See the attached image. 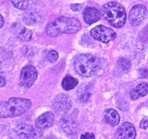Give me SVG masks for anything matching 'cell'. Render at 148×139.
<instances>
[{"mask_svg": "<svg viewBox=\"0 0 148 139\" xmlns=\"http://www.w3.org/2000/svg\"><path fill=\"white\" fill-rule=\"evenodd\" d=\"M11 3L16 8L25 10L32 6L33 0H11Z\"/></svg>", "mask_w": 148, "mask_h": 139, "instance_id": "18", "label": "cell"}, {"mask_svg": "<svg viewBox=\"0 0 148 139\" xmlns=\"http://www.w3.org/2000/svg\"><path fill=\"white\" fill-rule=\"evenodd\" d=\"M83 18L86 24H92L98 21L100 18V11L96 8L88 7L83 12Z\"/></svg>", "mask_w": 148, "mask_h": 139, "instance_id": "14", "label": "cell"}, {"mask_svg": "<svg viewBox=\"0 0 148 139\" xmlns=\"http://www.w3.org/2000/svg\"><path fill=\"white\" fill-rule=\"evenodd\" d=\"M80 139H95V137L92 133H85L82 135Z\"/></svg>", "mask_w": 148, "mask_h": 139, "instance_id": "25", "label": "cell"}, {"mask_svg": "<svg viewBox=\"0 0 148 139\" xmlns=\"http://www.w3.org/2000/svg\"><path fill=\"white\" fill-rule=\"evenodd\" d=\"M54 122V115L50 112H46L41 115L35 121V126L40 130H45L50 127Z\"/></svg>", "mask_w": 148, "mask_h": 139, "instance_id": "11", "label": "cell"}, {"mask_svg": "<svg viewBox=\"0 0 148 139\" xmlns=\"http://www.w3.org/2000/svg\"><path fill=\"white\" fill-rule=\"evenodd\" d=\"M15 132L17 136L24 139H38L42 135V130L25 123L16 126Z\"/></svg>", "mask_w": 148, "mask_h": 139, "instance_id": "6", "label": "cell"}, {"mask_svg": "<svg viewBox=\"0 0 148 139\" xmlns=\"http://www.w3.org/2000/svg\"><path fill=\"white\" fill-rule=\"evenodd\" d=\"M100 14L110 25L121 28L126 21V13L123 6L116 2H109L103 6Z\"/></svg>", "mask_w": 148, "mask_h": 139, "instance_id": "3", "label": "cell"}, {"mask_svg": "<svg viewBox=\"0 0 148 139\" xmlns=\"http://www.w3.org/2000/svg\"><path fill=\"white\" fill-rule=\"evenodd\" d=\"M148 94V84L146 83H141L134 88L131 92L130 96L132 100H136L141 97H143Z\"/></svg>", "mask_w": 148, "mask_h": 139, "instance_id": "15", "label": "cell"}, {"mask_svg": "<svg viewBox=\"0 0 148 139\" xmlns=\"http://www.w3.org/2000/svg\"><path fill=\"white\" fill-rule=\"evenodd\" d=\"M5 83H6V81H5V78L0 75V87L4 86L5 85Z\"/></svg>", "mask_w": 148, "mask_h": 139, "instance_id": "27", "label": "cell"}, {"mask_svg": "<svg viewBox=\"0 0 148 139\" xmlns=\"http://www.w3.org/2000/svg\"><path fill=\"white\" fill-rule=\"evenodd\" d=\"M13 32H14V35L19 40L22 42H25V41H30L32 38V32L27 29V28L24 27L19 24H14L13 25Z\"/></svg>", "mask_w": 148, "mask_h": 139, "instance_id": "12", "label": "cell"}, {"mask_svg": "<svg viewBox=\"0 0 148 139\" xmlns=\"http://www.w3.org/2000/svg\"><path fill=\"white\" fill-rule=\"evenodd\" d=\"M140 76L143 78H147L148 76V70L147 69H140Z\"/></svg>", "mask_w": 148, "mask_h": 139, "instance_id": "26", "label": "cell"}, {"mask_svg": "<svg viewBox=\"0 0 148 139\" xmlns=\"http://www.w3.org/2000/svg\"><path fill=\"white\" fill-rule=\"evenodd\" d=\"M78 81L77 79L71 76L67 75L64 78L62 81V87L65 91H71L72 89L75 88V86L78 85Z\"/></svg>", "mask_w": 148, "mask_h": 139, "instance_id": "17", "label": "cell"}, {"mask_svg": "<svg viewBox=\"0 0 148 139\" xmlns=\"http://www.w3.org/2000/svg\"><path fill=\"white\" fill-rule=\"evenodd\" d=\"M118 66L119 68H121L123 72H126L131 67V63L129 60L125 58H120L118 61Z\"/></svg>", "mask_w": 148, "mask_h": 139, "instance_id": "20", "label": "cell"}, {"mask_svg": "<svg viewBox=\"0 0 148 139\" xmlns=\"http://www.w3.org/2000/svg\"><path fill=\"white\" fill-rule=\"evenodd\" d=\"M90 35L95 39L103 43H108L110 41L115 39L116 33L113 29L107 28L103 25H98L93 28L90 32Z\"/></svg>", "mask_w": 148, "mask_h": 139, "instance_id": "5", "label": "cell"}, {"mask_svg": "<svg viewBox=\"0 0 148 139\" xmlns=\"http://www.w3.org/2000/svg\"><path fill=\"white\" fill-rule=\"evenodd\" d=\"M82 7H83V5L82 4H72L71 8L73 11H81L82 10Z\"/></svg>", "mask_w": 148, "mask_h": 139, "instance_id": "22", "label": "cell"}, {"mask_svg": "<svg viewBox=\"0 0 148 139\" xmlns=\"http://www.w3.org/2000/svg\"><path fill=\"white\" fill-rule=\"evenodd\" d=\"M72 105V102L67 94H60L52 101V108L57 114H65L69 112Z\"/></svg>", "mask_w": 148, "mask_h": 139, "instance_id": "7", "label": "cell"}, {"mask_svg": "<svg viewBox=\"0 0 148 139\" xmlns=\"http://www.w3.org/2000/svg\"><path fill=\"white\" fill-rule=\"evenodd\" d=\"M136 132L133 125L130 123H124L119 127L117 133L118 139H135Z\"/></svg>", "mask_w": 148, "mask_h": 139, "instance_id": "10", "label": "cell"}, {"mask_svg": "<svg viewBox=\"0 0 148 139\" xmlns=\"http://www.w3.org/2000/svg\"><path fill=\"white\" fill-rule=\"evenodd\" d=\"M3 24H4V18H3V17L0 14V28L3 27Z\"/></svg>", "mask_w": 148, "mask_h": 139, "instance_id": "28", "label": "cell"}, {"mask_svg": "<svg viewBox=\"0 0 148 139\" xmlns=\"http://www.w3.org/2000/svg\"><path fill=\"white\" fill-rule=\"evenodd\" d=\"M32 106L29 99L11 98L7 102H0V118H12L22 115Z\"/></svg>", "mask_w": 148, "mask_h": 139, "instance_id": "2", "label": "cell"}, {"mask_svg": "<svg viewBox=\"0 0 148 139\" xmlns=\"http://www.w3.org/2000/svg\"><path fill=\"white\" fill-rule=\"evenodd\" d=\"M140 127L142 129H147L148 127V119L147 118H143L141 120L140 124Z\"/></svg>", "mask_w": 148, "mask_h": 139, "instance_id": "23", "label": "cell"}, {"mask_svg": "<svg viewBox=\"0 0 148 139\" xmlns=\"http://www.w3.org/2000/svg\"><path fill=\"white\" fill-rule=\"evenodd\" d=\"M60 127L67 134H74L77 132V124L70 116H64L60 122Z\"/></svg>", "mask_w": 148, "mask_h": 139, "instance_id": "13", "label": "cell"}, {"mask_svg": "<svg viewBox=\"0 0 148 139\" xmlns=\"http://www.w3.org/2000/svg\"><path fill=\"white\" fill-rule=\"evenodd\" d=\"M104 117H105L107 123H109L112 127L118 125L120 121V116H119V113L113 109H109L107 110L104 112Z\"/></svg>", "mask_w": 148, "mask_h": 139, "instance_id": "16", "label": "cell"}, {"mask_svg": "<svg viewBox=\"0 0 148 139\" xmlns=\"http://www.w3.org/2000/svg\"><path fill=\"white\" fill-rule=\"evenodd\" d=\"M38 77V72L35 67L27 65L21 69L20 75V83L24 87L29 88L35 83Z\"/></svg>", "mask_w": 148, "mask_h": 139, "instance_id": "8", "label": "cell"}, {"mask_svg": "<svg viewBox=\"0 0 148 139\" xmlns=\"http://www.w3.org/2000/svg\"><path fill=\"white\" fill-rule=\"evenodd\" d=\"M40 16L37 13L31 12L28 13L24 17V21L26 24L32 25V24H37L38 22L40 21Z\"/></svg>", "mask_w": 148, "mask_h": 139, "instance_id": "19", "label": "cell"}, {"mask_svg": "<svg viewBox=\"0 0 148 139\" xmlns=\"http://www.w3.org/2000/svg\"><path fill=\"white\" fill-rule=\"evenodd\" d=\"M147 10L143 5H136L129 12V21L133 27L142 24L147 17Z\"/></svg>", "mask_w": 148, "mask_h": 139, "instance_id": "9", "label": "cell"}, {"mask_svg": "<svg viewBox=\"0 0 148 139\" xmlns=\"http://www.w3.org/2000/svg\"><path fill=\"white\" fill-rule=\"evenodd\" d=\"M59 57L58 53L56 50H49L46 54V60L49 62L54 63L57 61V59Z\"/></svg>", "mask_w": 148, "mask_h": 139, "instance_id": "21", "label": "cell"}, {"mask_svg": "<svg viewBox=\"0 0 148 139\" xmlns=\"http://www.w3.org/2000/svg\"><path fill=\"white\" fill-rule=\"evenodd\" d=\"M141 39L143 41H147L148 40V25L147 26L145 29L143 30V33H142V36Z\"/></svg>", "mask_w": 148, "mask_h": 139, "instance_id": "24", "label": "cell"}, {"mask_svg": "<svg viewBox=\"0 0 148 139\" xmlns=\"http://www.w3.org/2000/svg\"><path fill=\"white\" fill-rule=\"evenodd\" d=\"M101 66L100 59L92 54H81L75 58L74 68L76 72L84 77H89L97 73Z\"/></svg>", "mask_w": 148, "mask_h": 139, "instance_id": "4", "label": "cell"}, {"mask_svg": "<svg viewBox=\"0 0 148 139\" xmlns=\"http://www.w3.org/2000/svg\"><path fill=\"white\" fill-rule=\"evenodd\" d=\"M81 29V24L74 17H60L46 27V33L51 37H57L62 33L74 34Z\"/></svg>", "mask_w": 148, "mask_h": 139, "instance_id": "1", "label": "cell"}]
</instances>
